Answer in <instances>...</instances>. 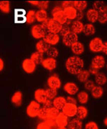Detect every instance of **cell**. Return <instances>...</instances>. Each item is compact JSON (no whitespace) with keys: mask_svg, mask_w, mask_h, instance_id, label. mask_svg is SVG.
<instances>
[{"mask_svg":"<svg viewBox=\"0 0 107 129\" xmlns=\"http://www.w3.org/2000/svg\"><path fill=\"white\" fill-rule=\"evenodd\" d=\"M0 9L4 13H9L10 12V3L9 1H1Z\"/></svg>","mask_w":107,"mask_h":129,"instance_id":"cell-35","label":"cell"},{"mask_svg":"<svg viewBox=\"0 0 107 129\" xmlns=\"http://www.w3.org/2000/svg\"><path fill=\"white\" fill-rule=\"evenodd\" d=\"M27 22L28 24H32L35 21L36 19V12L34 10H29L27 13Z\"/></svg>","mask_w":107,"mask_h":129,"instance_id":"cell-39","label":"cell"},{"mask_svg":"<svg viewBox=\"0 0 107 129\" xmlns=\"http://www.w3.org/2000/svg\"><path fill=\"white\" fill-rule=\"evenodd\" d=\"M31 59L36 63V64H42L43 61H44V56L42 53H40L39 52H35L32 53V55H31Z\"/></svg>","mask_w":107,"mask_h":129,"instance_id":"cell-31","label":"cell"},{"mask_svg":"<svg viewBox=\"0 0 107 129\" xmlns=\"http://www.w3.org/2000/svg\"><path fill=\"white\" fill-rule=\"evenodd\" d=\"M69 129H81L82 127V121L79 118H74L68 123Z\"/></svg>","mask_w":107,"mask_h":129,"instance_id":"cell-26","label":"cell"},{"mask_svg":"<svg viewBox=\"0 0 107 129\" xmlns=\"http://www.w3.org/2000/svg\"><path fill=\"white\" fill-rule=\"evenodd\" d=\"M59 113H59V109H57L55 107H52V108L49 109V118L56 120V117L59 115Z\"/></svg>","mask_w":107,"mask_h":129,"instance_id":"cell-37","label":"cell"},{"mask_svg":"<svg viewBox=\"0 0 107 129\" xmlns=\"http://www.w3.org/2000/svg\"><path fill=\"white\" fill-rule=\"evenodd\" d=\"M64 90L69 95H75L79 91V88H78V86L75 83L69 82V83H66L64 85Z\"/></svg>","mask_w":107,"mask_h":129,"instance_id":"cell-15","label":"cell"},{"mask_svg":"<svg viewBox=\"0 0 107 129\" xmlns=\"http://www.w3.org/2000/svg\"><path fill=\"white\" fill-rule=\"evenodd\" d=\"M95 81H96V83H97L98 85L101 86L106 83L107 78L104 74L98 73L97 75H95Z\"/></svg>","mask_w":107,"mask_h":129,"instance_id":"cell-32","label":"cell"},{"mask_svg":"<svg viewBox=\"0 0 107 129\" xmlns=\"http://www.w3.org/2000/svg\"><path fill=\"white\" fill-rule=\"evenodd\" d=\"M77 99L81 104H85L88 101V94L85 91H81L78 93Z\"/></svg>","mask_w":107,"mask_h":129,"instance_id":"cell-33","label":"cell"},{"mask_svg":"<svg viewBox=\"0 0 107 129\" xmlns=\"http://www.w3.org/2000/svg\"><path fill=\"white\" fill-rule=\"evenodd\" d=\"M61 6L64 9H66L67 7H73V2H71V1H65V2H63Z\"/></svg>","mask_w":107,"mask_h":129,"instance_id":"cell-47","label":"cell"},{"mask_svg":"<svg viewBox=\"0 0 107 129\" xmlns=\"http://www.w3.org/2000/svg\"><path fill=\"white\" fill-rule=\"evenodd\" d=\"M48 6H49L48 1H39V4L38 7L40 8V9L46 10L48 8Z\"/></svg>","mask_w":107,"mask_h":129,"instance_id":"cell-46","label":"cell"},{"mask_svg":"<svg viewBox=\"0 0 107 129\" xmlns=\"http://www.w3.org/2000/svg\"><path fill=\"white\" fill-rule=\"evenodd\" d=\"M63 43L67 47H71L78 41V35L74 32H70L67 35L63 37L62 39Z\"/></svg>","mask_w":107,"mask_h":129,"instance_id":"cell-6","label":"cell"},{"mask_svg":"<svg viewBox=\"0 0 107 129\" xmlns=\"http://www.w3.org/2000/svg\"><path fill=\"white\" fill-rule=\"evenodd\" d=\"M29 3H30L31 5H34V6H39V1H29Z\"/></svg>","mask_w":107,"mask_h":129,"instance_id":"cell-55","label":"cell"},{"mask_svg":"<svg viewBox=\"0 0 107 129\" xmlns=\"http://www.w3.org/2000/svg\"><path fill=\"white\" fill-rule=\"evenodd\" d=\"M85 129H98V126L96 123L93 121H89L85 125Z\"/></svg>","mask_w":107,"mask_h":129,"instance_id":"cell-44","label":"cell"},{"mask_svg":"<svg viewBox=\"0 0 107 129\" xmlns=\"http://www.w3.org/2000/svg\"><path fill=\"white\" fill-rule=\"evenodd\" d=\"M104 124L107 126V117L105 118V120H104Z\"/></svg>","mask_w":107,"mask_h":129,"instance_id":"cell-57","label":"cell"},{"mask_svg":"<svg viewBox=\"0 0 107 129\" xmlns=\"http://www.w3.org/2000/svg\"><path fill=\"white\" fill-rule=\"evenodd\" d=\"M52 14H53V19L61 24H66V22L68 21V19L66 17L64 10L62 9Z\"/></svg>","mask_w":107,"mask_h":129,"instance_id":"cell-12","label":"cell"},{"mask_svg":"<svg viewBox=\"0 0 107 129\" xmlns=\"http://www.w3.org/2000/svg\"><path fill=\"white\" fill-rule=\"evenodd\" d=\"M103 53H105L106 55H107V42H103Z\"/></svg>","mask_w":107,"mask_h":129,"instance_id":"cell-53","label":"cell"},{"mask_svg":"<svg viewBox=\"0 0 107 129\" xmlns=\"http://www.w3.org/2000/svg\"><path fill=\"white\" fill-rule=\"evenodd\" d=\"M96 32V29L94 27L92 24H86L84 25V29H83V33L86 36H90L92 35Z\"/></svg>","mask_w":107,"mask_h":129,"instance_id":"cell-29","label":"cell"},{"mask_svg":"<svg viewBox=\"0 0 107 129\" xmlns=\"http://www.w3.org/2000/svg\"><path fill=\"white\" fill-rule=\"evenodd\" d=\"M62 24H61L59 22L55 21L54 19H49V22L48 24L47 29L49 31V32L54 33V34H58L59 33L62 28Z\"/></svg>","mask_w":107,"mask_h":129,"instance_id":"cell-9","label":"cell"},{"mask_svg":"<svg viewBox=\"0 0 107 129\" xmlns=\"http://www.w3.org/2000/svg\"><path fill=\"white\" fill-rule=\"evenodd\" d=\"M48 19V14L46 10L43 9H39L36 12V19L39 22H44Z\"/></svg>","mask_w":107,"mask_h":129,"instance_id":"cell-22","label":"cell"},{"mask_svg":"<svg viewBox=\"0 0 107 129\" xmlns=\"http://www.w3.org/2000/svg\"><path fill=\"white\" fill-rule=\"evenodd\" d=\"M45 122H47V123L51 126V127H54L56 125V120H54V119H51V118H47L45 120Z\"/></svg>","mask_w":107,"mask_h":129,"instance_id":"cell-49","label":"cell"},{"mask_svg":"<svg viewBox=\"0 0 107 129\" xmlns=\"http://www.w3.org/2000/svg\"><path fill=\"white\" fill-rule=\"evenodd\" d=\"M46 92H47V97H48L49 99H50V100H54V99L56 98V95H57V91H56V90L49 88L46 90Z\"/></svg>","mask_w":107,"mask_h":129,"instance_id":"cell-40","label":"cell"},{"mask_svg":"<svg viewBox=\"0 0 107 129\" xmlns=\"http://www.w3.org/2000/svg\"><path fill=\"white\" fill-rule=\"evenodd\" d=\"M89 75H90V73H89L88 70H82L80 73L76 75L78 80L81 83L86 82L88 80Z\"/></svg>","mask_w":107,"mask_h":129,"instance_id":"cell-28","label":"cell"},{"mask_svg":"<svg viewBox=\"0 0 107 129\" xmlns=\"http://www.w3.org/2000/svg\"><path fill=\"white\" fill-rule=\"evenodd\" d=\"M59 10H61V7H56L54 8L53 11L51 12V13L53 14V13H54V12H58V11H59Z\"/></svg>","mask_w":107,"mask_h":129,"instance_id":"cell-56","label":"cell"},{"mask_svg":"<svg viewBox=\"0 0 107 129\" xmlns=\"http://www.w3.org/2000/svg\"><path fill=\"white\" fill-rule=\"evenodd\" d=\"M42 64L45 69L49 70H53L56 68V61L54 58L48 57V58H46L44 60Z\"/></svg>","mask_w":107,"mask_h":129,"instance_id":"cell-14","label":"cell"},{"mask_svg":"<svg viewBox=\"0 0 107 129\" xmlns=\"http://www.w3.org/2000/svg\"><path fill=\"white\" fill-rule=\"evenodd\" d=\"M91 95H92L93 98H99L103 96L104 91H103V89L101 88V86L97 85V86H95L91 90Z\"/></svg>","mask_w":107,"mask_h":129,"instance_id":"cell-30","label":"cell"},{"mask_svg":"<svg viewBox=\"0 0 107 129\" xmlns=\"http://www.w3.org/2000/svg\"><path fill=\"white\" fill-rule=\"evenodd\" d=\"M57 129H66V128H63V127H59Z\"/></svg>","mask_w":107,"mask_h":129,"instance_id":"cell-58","label":"cell"},{"mask_svg":"<svg viewBox=\"0 0 107 129\" xmlns=\"http://www.w3.org/2000/svg\"><path fill=\"white\" fill-rule=\"evenodd\" d=\"M84 24L82 23L81 21L76 20L73 22L71 26V32H74L75 34L78 35L81 32H83V29H84Z\"/></svg>","mask_w":107,"mask_h":129,"instance_id":"cell-18","label":"cell"},{"mask_svg":"<svg viewBox=\"0 0 107 129\" xmlns=\"http://www.w3.org/2000/svg\"><path fill=\"white\" fill-rule=\"evenodd\" d=\"M37 129H51V126L47 123V122H41L39 123L37 127Z\"/></svg>","mask_w":107,"mask_h":129,"instance_id":"cell-45","label":"cell"},{"mask_svg":"<svg viewBox=\"0 0 107 129\" xmlns=\"http://www.w3.org/2000/svg\"><path fill=\"white\" fill-rule=\"evenodd\" d=\"M36 63L33 61L31 58L30 59H25L22 62V68L28 74L32 73L36 69Z\"/></svg>","mask_w":107,"mask_h":129,"instance_id":"cell-7","label":"cell"},{"mask_svg":"<svg viewBox=\"0 0 107 129\" xmlns=\"http://www.w3.org/2000/svg\"><path fill=\"white\" fill-rule=\"evenodd\" d=\"M93 6V9L97 10L98 12L106 8V6L104 5V2H102V1H96V2H94Z\"/></svg>","mask_w":107,"mask_h":129,"instance_id":"cell-41","label":"cell"},{"mask_svg":"<svg viewBox=\"0 0 107 129\" xmlns=\"http://www.w3.org/2000/svg\"><path fill=\"white\" fill-rule=\"evenodd\" d=\"M47 54L49 57L55 59L56 57L58 56V55H59V51H58V50L56 49V47H50V48L47 52Z\"/></svg>","mask_w":107,"mask_h":129,"instance_id":"cell-38","label":"cell"},{"mask_svg":"<svg viewBox=\"0 0 107 129\" xmlns=\"http://www.w3.org/2000/svg\"><path fill=\"white\" fill-rule=\"evenodd\" d=\"M88 115V110L84 106H79L76 112V117L80 120H84V118Z\"/></svg>","mask_w":107,"mask_h":129,"instance_id":"cell-24","label":"cell"},{"mask_svg":"<svg viewBox=\"0 0 107 129\" xmlns=\"http://www.w3.org/2000/svg\"><path fill=\"white\" fill-rule=\"evenodd\" d=\"M47 83H48V85L49 88H52V89H55V90L59 89L61 87V85L60 79L59 78V77L56 75L50 76L47 80Z\"/></svg>","mask_w":107,"mask_h":129,"instance_id":"cell-11","label":"cell"},{"mask_svg":"<svg viewBox=\"0 0 107 129\" xmlns=\"http://www.w3.org/2000/svg\"><path fill=\"white\" fill-rule=\"evenodd\" d=\"M64 13H65L67 19H69V20L74 19L76 18V17H77L78 11L75 9L74 7H67V8H66V9H64Z\"/></svg>","mask_w":107,"mask_h":129,"instance_id":"cell-21","label":"cell"},{"mask_svg":"<svg viewBox=\"0 0 107 129\" xmlns=\"http://www.w3.org/2000/svg\"><path fill=\"white\" fill-rule=\"evenodd\" d=\"M91 66L97 69H101L105 66V59L102 55L95 56L91 62Z\"/></svg>","mask_w":107,"mask_h":129,"instance_id":"cell-13","label":"cell"},{"mask_svg":"<svg viewBox=\"0 0 107 129\" xmlns=\"http://www.w3.org/2000/svg\"><path fill=\"white\" fill-rule=\"evenodd\" d=\"M38 117L40 119H43V120H46L47 118H49V109H47L44 107L41 108L39 113L38 114Z\"/></svg>","mask_w":107,"mask_h":129,"instance_id":"cell-36","label":"cell"},{"mask_svg":"<svg viewBox=\"0 0 107 129\" xmlns=\"http://www.w3.org/2000/svg\"><path fill=\"white\" fill-rule=\"evenodd\" d=\"M56 123L58 127H63L65 128L66 125H68V117L63 113H60L59 115L56 117Z\"/></svg>","mask_w":107,"mask_h":129,"instance_id":"cell-16","label":"cell"},{"mask_svg":"<svg viewBox=\"0 0 107 129\" xmlns=\"http://www.w3.org/2000/svg\"><path fill=\"white\" fill-rule=\"evenodd\" d=\"M47 43H48L49 45H55L60 40V37L58 34H54L49 32L46 35V36L43 39Z\"/></svg>","mask_w":107,"mask_h":129,"instance_id":"cell-10","label":"cell"},{"mask_svg":"<svg viewBox=\"0 0 107 129\" xmlns=\"http://www.w3.org/2000/svg\"><path fill=\"white\" fill-rule=\"evenodd\" d=\"M95 84L93 83L92 80H88L86 82L84 83V87L86 90H91L94 87H95Z\"/></svg>","mask_w":107,"mask_h":129,"instance_id":"cell-43","label":"cell"},{"mask_svg":"<svg viewBox=\"0 0 107 129\" xmlns=\"http://www.w3.org/2000/svg\"><path fill=\"white\" fill-rule=\"evenodd\" d=\"M32 35L35 39H42L46 36V29L42 24H36L33 26L31 29Z\"/></svg>","mask_w":107,"mask_h":129,"instance_id":"cell-3","label":"cell"},{"mask_svg":"<svg viewBox=\"0 0 107 129\" xmlns=\"http://www.w3.org/2000/svg\"><path fill=\"white\" fill-rule=\"evenodd\" d=\"M66 103H67L66 99L65 98L61 96L56 97V98L54 99V101H53V106L59 110H62Z\"/></svg>","mask_w":107,"mask_h":129,"instance_id":"cell-17","label":"cell"},{"mask_svg":"<svg viewBox=\"0 0 107 129\" xmlns=\"http://www.w3.org/2000/svg\"><path fill=\"white\" fill-rule=\"evenodd\" d=\"M84 66V60L78 56H71L66 62V68L71 75H77L83 70Z\"/></svg>","mask_w":107,"mask_h":129,"instance_id":"cell-1","label":"cell"},{"mask_svg":"<svg viewBox=\"0 0 107 129\" xmlns=\"http://www.w3.org/2000/svg\"><path fill=\"white\" fill-rule=\"evenodd\" d=\"M88 72H89V73L91 74V75H97V74L98 73V69L94 68L93 66H91V68L88 70Z\"/></svg>","mask_w":107,"mask_h":129,"instance_id":"cell-50","label":"cell"},{"mask_svg":"<svg viewBox=\"0 0 107 129\" xmlns=\"http://www.w3.org/2000/svg\"><path fill=\"white\" fill-rule=\"evenodd\" d=\"M71 51L75 55H81L84 52V47L82 43L77 42L74 45L71 46Z\"/></svg>","mask_w":107,"mask_h":129,"instance_id":"cell-23","label":"cell"},{"mask_svg":"<svg viewBox=\"0 0 107 129\" xmlns=\"http://www.w3.org/2000/svg\"><path fill=\"white\" fill-rule=\"evenodd\" d=\"M103 42L99 37H95L89 43V49L93 52H99L103 50Z\"/></svg>","mask_w":107,"mask_h":129,"instance_id":"cell-4","label":"cell"},{"mask_svg":"<svg viewBox=\"0 0 107 129\" xmlns=\"http://www.w3.org/2000/svg\"><path fill=\"white\" fill-rule=\"evenodd\" d=\"M66 101H67V103H72V104H76V99L74 98H72V97H67L66 98Z\"/></svg>","mask_w":107,"mask_h":129,"instance_id":"cell-51","label":"cell"},{"mask_svg":"<svg viewBox=\"0 0 107 129\" xmlns=\"http://www.w3.org/2000/svg\"><path fill=\"white\" fill-rule=\"evenodd\" d=\"M12 103L14 104L15 106H20L22 102V93L20 91H17L14 93L12 97Z\"/></svg>","mask_w":107,"mask_h":129,"instance_id":"cell-25","label":"cell"},{"mask_svg":"<svg viewBox=\"0 0 107 129\" xmlns=\"http://www.w3.org/2000/svg\"></svg>","mask_w":107,"mask_h":129,"instance_id":"cell-61","label":"cell"},{"mask_svg":"<svg viewBox=\"0 0 107 129\" xmlns=\"http://www.w3.org/2000/svg\"><path fill=\"white\" fill-rule=\"evenodd\" d=\"M4 67H5V62H4V60L3 59L0 58V71H2L4 69Z\"/></svg>","mask_w":107,"mask_h":129,"instance_id":"cell-54","label":"cell"},{"mask_svg":"<svg viewBox=\"0 0 107 129\" xmlns=\"http://www.w3.org/2000/svg\"><path fill=\"white\" fill-rule=\"evenodd\" d=\"M78 107L76 104L67 103L62 109V113H64L67 117H74L76 115Z\"/></svg>","mask_w":107,"mask_h":129,"instance_id":"cell-5","label":"cell"},{"mask_svg":"<svg viewBox=\"0 0 107 129\" xmlns=\"http://www.w3.org/2000/svg\"><path fill=\"white\" fill-rule=\"evenodd\" d=\"M43 105H44L43 107L46 108H47V109H49V108H52V107H54V106H53V103H52L51 100H50V99H48V100L47 101V102H46V103H44Z\"/></svg>","mask_w":107,"mask_h":129,"instance_id":"cell-48","label":"cell"},{"mask_svg":"<svg viewBox=\"0 0 107 129\" xmlns=\"http://www.w3.org/2000/svg\"><path fill=\"white\" fill-rule=\"evenodd\" d=\"M84 12H80V11H78V13H77V17H76V19L80 21L81 19L84 17Z\"/></svg>","mask_w":107,"mask_h":129,"instance_id":"cell-52","label":"cell"},{"mask_svg":"<svg viewBox=\"0 0 107 129\" xmlns=\"http://www.w3.org/2000/svg\"><path fill=\"white\" fill-rule=\"evenodd\" d=\"M70 32H71V28L69 27V25H63L62 26V28H61V29L60 31V35L61 36H63V37H64L66 35H67L68 34H69Z\"/></svg>","mask_w":107,"mask_h":129,"instance_id":"cell-42","label":"cell"},{"mask_svg":"<svg viewBox=\"0 0 107 129\" xmlns=\"http://www.w3.org/2000/svg\"><path fill=\"white\" fill-rule=\"evenodd\" d=\"M86 17L87 19L91 23H94L98 20V12L97 10L95 9H89L86 12Z\"/></svg>","mask_w":107,"mask_h":129,"instance_id":"cell-19","label":"cell"},{"mask_svg":"<svg viewBox=\"0 0 107 129\" xmlns=\"http://www.w3.org/2000/svg\"><path fill=\"white\" fill-rule=\"evenodd\" d=\"M105 9L100 10V11L98 12V21L101 24H105L106 22H107V13Z\"/></svg>","mask_w":107,"mask_h":129,"instance_id":"cell-34","label":"cell"},{"mask_svg":"<svg viewBox=\"0 0 107 129\" xmlns=\"http://www.w3.org/2000/svg\"><path fill=\"white\" fill-rule=\"evenodd\" d=\"M34 98L36 101L38 102L39 103H42V104L46 103L47 100L49 99L47 97V92L44 89H37V90H35Z\"/></svg>","mask_w":107,"mask_h":129,"instance_id":"cell-8","label":"cell"},{"mask_svg":"<svg viewBox=\"0 0 107 129\" xmlns=\"http://www.w3.org/2000/svg\"><path fill=\"white\" fill-rule=\"evenodd\" d=\"M106 13H107V5H106Z\"/></svg>","mask_w":107,"mask_h":129,"instance_id":"cell-59","label":"cell"},{"mask_svg":"<svg viewBox=\"0 0 107 129\" xmlns=\"http://www.w3.org/2000/svg\"><path fill=\"white\" fill-rule=\"evenodd\" d=\"M88 2L86 1H73V7L80 12H83L87 7Z\"/></svg>","mask_w":107,"mask_h":129,"instance_id":"cell-27","label":"cell"},{"mask_svg":"<svg viewBox=\"0 0 107 129\" xmlns=\"http://www.w3.org/2000/svg\"><path fill=\"white\" fill-rule=\"evenodd\" d=\"M41 109V107L39 103L36 101H32L27 108V115L31 118H35L38 116V114L39 113V111Z\"/></svg>","mask_w":107,"mask_h":129,"instance_id":"cell-2","label":"cell"},{"mask_svg":"<svg viewBox=\"0 0 107 129\" xmlns=\"http://www.w3.org/2000/svg\"><path fill=\"white\" fill-rule=\"evenodd\" d=\"M106 68H107V64H106Z\"/></svg>","mask_w":107,"mask_h":129,"instance_id":"cell-60","label":"cell"},{"mask_svg":"<svg viewBox=\"0 0 107 129\" xmlns=\"http://www.w3.org/2000/svg\"><path fill=\"white\" fill-rule=\"evenodd\" d=\"M49 48H50V45L48 43H47L44 40L39 41L36 44V49H37V52L42 53V54L44 52H47Z\"/></svg>","mask_w":107,"mask_h":129,"instance_id":"cell-20","label":"cell"}]
</instances>
